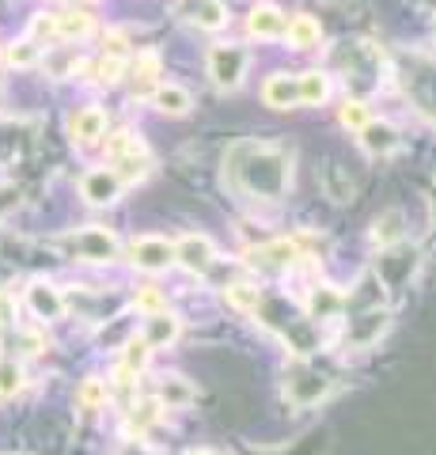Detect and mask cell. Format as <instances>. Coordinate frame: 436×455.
<instances>
[{
	"label": "cell",
	"instance_id": "6da1fadb",
	"mask_svg": "<svg viewBox=\"0 0 436 455\" xmlns=\"http://www.w3.org/2000/svg\"><path fill=\"white\" fill-rule=\"evenodd\" d=\"M228 175L243 194L277 202L289 190V156L273 145H235L228 156Z\"/></svg>",
	"mask_w": 436,
	"mask_h": 455
},
{
	"label": "cell",
	"instance_id": "7a4b0ae2",
	"mask_svg": "<svg viewBox=\"0 0 436 455\" xmlns=\"http://www.w3.org/2000/svg\"><path fill=\"white\" fill-rule=\"evenodd\" d=\"M247 73V50L235 46V42H224V46H213L209 53V76H213L217 88H239V80Z\"/></svg>",
	"mask_w": 436,
	"mask_h": 455
},
{
	"label": "cell",
	"instance_id": "3957f363",
	"mask_svg": "<svg viewBox=\"0 0 436 455\" xmlns=\"http://www.w3.org/2000/svg\"><path fill=\"white\" fill-rule=\"evenodd\" d=\"M68 247H73V254L83 262H115L122 251L115 232H107V228H83V232L68 235Z\"/></svg>",
	"mask_w": 436,
	"mask_h": 455
},
{
	"label": "cell",
	"instance_id": "277c9868",
	"mask_svg": "<svg viewBox=\"0 0 436 455\" xmlns=\"http://www.w3.org/2000/svg\"><path fill=\"white\" fill-rule=\"evenodd\" d=\"M402 84H406V92L414 95V103L436 118V61L414 57L410 68H406V76H402Z\"/></svg>",
	"mask_w": 436,
	"mask_h": 455
},
{
	"label": "cell",
	"instance_id": "5b68a950",
	"mask_svg": "<svg viewBox=\"0 0 436 455\" xmlns=\"http://www.w3.org/2000/svg\"><path fill=\"white\" fill-rule=\"evenodd\" d=\"M387 311L384 307H361L353 319L345 326V346H357V349H369L379 341V334L387 331Z\"/></svg>",
	"mask_w": 436,
	"mask_h": 455
},
{
	"label": "cell",
	"instance_id": "8992f818",
	"mask_svg": "<svg viewBox=\"0 0 436 455\" xmlns=\"http://www.w3.org/2000/svg\"><path fill=\"white\" fill-rule=\"evenodd\" d=\"M133 254V266L137 269H145V274H160V269H167L175 262V243H167V239L160 235H145V239H137V243L130 247Z\"/></svg>",
	"mask_w": 436,
	"mask_h": 455
},
{
	"label": "cell",
	"instance_id": "52a82bcc",
	"mask_svg": "<svg viewBox=\"0 0 436 455\" xmlns=\"http://www.w3.org/2000/svg\"><path fill=\"white\" fill-rule=\"evenodd\" d=\"M80 194L88 197L91 205H110V202H118V194H122V179L110 167L88 171V175L80 179Z\"/></svg>",
	"mask_w": 436,
	"mask_h": 455
},
{
	"label": "cell",
	"instance_id": "ba28073f",
	"mask_svg": "<svg viewBox=\"0 0 436 455\" xmlns=\"http://www.w3.org/2000/svg\"><path fill=\"white\" fill-rule=\"evenodd\" d=\"M175 12L182 20L205 27V31H217V27H224V20H228L220 0H175Z\"/></svg>",
	"mask_w": 436,
	"mask_h": 455
},
{
	"label": "cell",
	"instance_id": "9c48e42d",
	"mask_svg": "<svg viewBox=\"0 0 436 455\" xmlns=\"http://www.w3.org/2000/svg\"><path fill=\"white\" fill-rule=\"evenodd\" d=\"M175 259L190 269V274H205L209 266H213V259H217V251H213V243H209V235H186L182 243L175 247Z\"/></svg>",
	"mask_w": 436,
	"mask_h": 455
},
{
	"label": "cell",
	"instance_id": "30bf717a",
	"mask_svg": "<svg viewBox=\"0 0 436 455\" xmlns=\"http://www.w3.org/2000/svg\"><path fill=\"white\" fill-rule=\"evenodd\" d=\"M27 304H31V311L38 319H61L65 315V296L53 289L50 281H35L31 289H27Z\"/></svg>",
	"mask_w": 436,
	"mask_h": 455
},
{
	"label": "cell",
	"instance_id": "8fae6325",
	"mask_svg": "<svg viewBox=\"0 0 436 455\" xmlns=\"http://www.w3.org/2000/svg\"><path fill=\"white\" fill-rule=\"evenodd\" d=\"M327 391H330V379L319 372H297L289 379V398L297 406H315L319 398H327Z\"/></svg>",
	"mask_w": 436,
	"mask_h": 455
},
{
	"label": "cell",
	"instance_id": "7c38bea8",
	"mask_svg": "<svg viewBox=\"0 0 436 455\" xmlns=\"http://www.w3.org/2000/svg\"><path fill=\"white\" fill-rule=\"evenodd\" d=\"M68 133H73L76 145H91V140H99L107 133V114L99 107H83L73 114V122H68Z\"/></svg>",
	"mask_w": 436,
	"mask_h": 455
},
{
	"label": "cell",
	"instance_id": "4fadbf2b",
	"mask_svg": "<svg viewBox=\"0 0 436 455\" xmlns=\"http://www.w3.org/2000/svg\"><path fill=\"white\" fill-rule=\"evenodd\" d=\"M361 145H364V152H372V156H391L399 148V133H395V125H387V122H364L361 125Z\"/></svg>",
	"mask_w": 436,
	"mask_h": 455
},
{
	"label": "cell",
	"instance_id": "5bb4252c",
	"mask_svg": "<svg viewBox=\"0 0 436 455\" xmlns=\"http://www.w3.org/2000/svg\"><path fill=\"white\" fill-rule=\"evenodd\" d=\"M292 262H297V243H289V239H277V243H266L258 251H250V266L270 269V274H277V269H289Z\"/></svg>",
	"mask_w": 436,
	"mask_h": 455
},
{
	"label": "cell",
	"instance_id": "9a60e30c",
	"mask_svg": "<svg viewBox=\"0 0 436 455\" xmlns=\"http://www.w3.org/2000/svg\"><path fill=\"white\" fill-rule=\"evenodd\" d=\"M175 338H178V319H175V315H167V311H156V315L145 319V334H140V341H145L148 349L171 346Z\"/></svg>",
	"mask_w": 436,
	"mask_h": 455
},
{
	"label": "cell",
	"instance_id": "2e32d148",
	"mask_svg": "<svg viewBox=\"0 0 436 455\" xmlns=\"http://www.w3.org/2000/svg\"><path fill=\"white\" fill-rule=\"evenodd\" d=\"M156 76H160V57L156 53H140L137 61H133V68H130L133 95H148L152 88H160Z\"/></svg>",
	"mask_w": 436,
	"mask_h": 455
},
{
	"label": "cell",
	"instance_id": "e0dca14e",
	"mask_svg": "<svg viewBox=\"0 0 436 455\" xmlns=\"http://www.w3.org/2000/svg\"><path fill=\"white\" fill-rule=\"evenodd\" d=\"M50 27H53V38H65V42H73V38H83V35H91V16L88 12H61V16H50Z\"/></svg>",
	"mask_w": 436,
	"mask_h": 455
},
{
	"label": "cell",
	"instance_id": "ac0fdd59",
	"mask_svg": "<svg viewBox=\"0 0 436 455\" xmlns=\"http://www.w3.org/2000/svg\"><path fill=\"white\" fill-rule=\"evenodd\" d=\"M262 99H266V103H270V107H297L300 103V88H297V76H270V80H266V88H262Z\"/></svg>",
	"mask_w": 436,
	"mask_h": 455
},
{
	"label": "cell",
	"instance_id": "d6986e66",
	"mask_svg": "<svg viewBox=\"0 0 436 455\" xmlns=\"http://www.w3.org/2000/svg\"><path fill=\"white\" fill-rule=\"evenodd\" d=\"M247 27L255 38H277V35H285L289 20H285V12H277V8H255Z\"/></svg>",
	"mask_w": 436,
	"mask_h": 455
},
{
	"label": "cell",
	"instance_id": "ffe728a7",
	"mask_svg": "<svg viewBox=\"0 0 436 455\" xmlns=\"http://www.w3.org/2000/svg\"><path fill=\"white\" fill-rule=\"evenodd\" d=\"M152 103H156L163 114H186L190 110V92L178 88V84H160L156 95H152Z\"/></svg>",
	"mask_w": 436,
	"mask_h": 455
},
{
	"label": "cell",
	"instance_id": "44dd1931",
	"mask_svg": "<svg viewBox=\"0 0 436 455\" xmlns=\"http://www.w3.org/2000/svg\"><path fill=\"white\" fill-rule=\"evenodd\" d=\"M342 307H345V296L330 289V284H322V289L312 292V319H334Z\"/></svg>",
	"mask_w": 436,
	"mask_h": 455
},
{
	"label": "cell",
	"instance_id": "7402d4cb",
	"mask_svg": "<svg viewBox=\"0 0 436 455\" xmlns=\"http://www.w3.org/2000/svg\"><path fill=\"white\" fill-rule=\"evenodd\" d=\"M285 35H289V42H292L297 50H312L315 42H319V23H315L312 16H297V20H289Z\"/></svg>",
	"mask_w": 436,
	"mask_h": 455
},
{
	"label": "cell",
	"instance_id": "603a6c76",
	"mask_svg": "<svg viewBox=\"0 0 436 455\" xmlns=\"http://www.w3.org/2000/svg\"><path fill=\"white\" fill-rule=\"evenodd\" d=\"M297 88H300V103H322V99L330 95V80L322 76V73H304L297 76Z\"/></svg>",
	"mask_w": 436,
	"mask_h": 455
},
{
	"label": "cell",
	"instance_id": "cb8c5ba5",
	"mask_svg": "<svg viewBox=\"0 0 436 455\" xmlns=\"http://www.w3.org/2000/svg\"><path fill=\"white\" fill-rule=\"evenodd\" d=\"M160 403L163 406H190L194 403V387L182 376H171L160 383Z\"/></svg>",
	"mask_w": 436,
	"mask_h": 455
},
{
	"label": "cell",
	"instance_id": "d4e9b609",
	"mask_svg": "<svg viewBox=\"0 0 436 455\" xmlns=\"http://www.w3.org/2000/svg\"><path fill=\"white\" fill-rule=\"evenodd\" d=\"M372 239H376L379 247L399 243V239H402V212H399V209H391L384 220H376V232H372Z\"/></svg>",
	"mask_w": 436,
	"mask_h": 455
},
{
	"label": "cell",
	"instance_id": "484cf974",
	"mask_svg": "<svg viewBox=\"0 0 436 455\" xmlns=\"http://www.w3.org/2000/svg\"><path fill=\"white\" fill-rule=\"evenodd\" d=\"M38 57H42V46H38L35 38H23V42H16V46L8 50V61H12V65H20V68L38 65Z\"/></svg>",
	"mask_w": 436,
	"mask_h": 455
},
{
	"label": "cell",
	"instance_id": "4316f807",
	"mask_svg": "<svg viewBox=\"0 0 436 455\" xmlns=\"http://www.w3.org/2000/svg\"><path fill=\"white\" fill-rule=\"evenodd\" d=\"M148 364V346H145V341H140V338H133V341H125V353H122V368H125V372H140V368H145Z\"/></svg>",
	"mask_w": 436,
	"mask_h": 455
},
{
	"label": "cell",
	"instance_id": "83f0119b",
	"mask_svg": "<svg viewBox=\"0 0 436 455\" xmlns=\"http://www.w3.org/2000/svg\"><path fill=\"white\" fill-rule=\"evenodd\" d=\"M76 398H80L83 410H99L107 403V383L103 379H83V387L76 391Z\"/></svg>",
	"mask_w": 436,
	"mask_h": 455
},
{
	"label": "cell",
	"instance_id": "f1b7e54d",
	"mask_svg": "<svg viewBox=\"0 0 436 455\" xmlns=\"http://www.w3.org/2000/svg\"><path fill=\"white\" fill-rule=\"evenodd\" d=\"M156 418H160V403H152V398L148 403H137L133 414H130V433H145Z\"/></svg>",
	"mask_w": 436,
	"mask_h": 455
},
{
	"label": "cell",
	"instance_id": "f546056e",
	"mask_svg": "<svg viewBox=\"0 0 436 455\" xmlns=\"http://www.w3.org/2000/svg\"><path fill=\"white\" fill-rule=\"evenodd\" d=\"M322 187H327V194L334 197V202H345V197L353 194V182L342 179V171H337V167H327V175H322Z\"/></svg>",
	"mask_w": 436,
	"mask_h": 455
},
{
	"label": "cell",
	"instance_id": "4dcf8cb0",
	"mask_svg": "<svg viewBox=\"0 0 436 455\" xmlns=\"http://www.w3.org/2000/svg\"><path fill=\"white\" fill-rule=\"evenodd\" d=\"M23 387V368L16 361H0V395H16Z\"/></svg>",
	"mask_w": 436,
	"mask_h": 455
},
{
	"label": "cell",
	"instance_id": "1f68e13d",
	"mask_svg": "<svg viewBox=\"0 0 436 455\" xmlns=\"http://www.w3.org/2000/svg\"><path fill=\"white\" fill-rule=\"evenodd\" d=\"M228 300H232L239 311H255V307H258V289H250V284H232V289H228Z\"/></svg>",
	"mask_w": 436,
	"mask_h": 455
},
{
	"label": "cell",
	"instance_id": "d6a6232c",
	"mask_svg": "<svg viewBox=\"0 0 436 455\" xmlns=\"http://www.w3.org/2000/svg\"><path fill=\"white\" fill-rule=\"evenodd\" d=\"M364 122H369V110H364V103H357V99H353V103L342 107V125H349V130H361Z\"/></svg>",
	"mask_w": 436,
	"mask_h": 455
},
{
	"label": "cell",
	"instance_id": "836d02e7",
	"mask_svg": "<svg viewBox=\"0 0 436 455\" xmlns=\"http://www.w3.org/2000/svg\"><path fill=\"white\" fill-rule=\"evenodd\" d=\"M125 73V61L122 57H103V65H99V84H118Z\"/></svg>",
	"mask_w": 436,
	"mask_h": 455
},
{
	"label": "cell",
	"instance_id": "e575fe53",
	"mask_svg": "<svg viewBox=\"0 0 436 455\" xmlns=\"http://www.w3.org/2000/svg\"><path fill=\"white\" fill-rule=\"evenodd\" d=\"M137 307L148 311V315H156V311H163V296L156 289H145V292H137Z\"/></svg>",
	"mask_w": 436,
	"mask_h": 455
},
{
	"label": "cell",
	"instance_id": "d590c367",
	"mask_svg": "<svg viewBox=\"0 0 436 455\" xmlns=\"http://www.w3.org/2000/svg\"><path fill=\"white\" fill-rule=\"evenodd\" d=\"M12 319H16V304H12L8 292H0V326H8Z\"/></svg>",
	"mask_w": 436,
	"mask_h": 455
},
{
	"label": "cell",
	"instance_id": "8d00e7d4",
	"mask_svg": "<svg viewBox=\"0 0 436 455\" xmlns=\"http://www.w3.org/2000/svg\"><path fill=\"white\" fill-rule=\"evenodd\" d=\"M16 197H20L16 187H0V212H4L8 205H16Z\"/></svg>",
	"mask_w": 436,
	"mask_h": 455
},
{
	"label": "cell",
	"instance_id": "74e56055",
	"mask_svg": "<svg viewBox=\"0 0 436 455\" xmlns=\"http://www.w3.org/2000/svg\"><path fill=\"white\" fill-rule=\"evenodd\" d=\"M194 455H213V451H194Z\"/></svg>",
	"mask_w": 436,
	"mask_h": 455
},
{
	"label": "cell",
	"instance_id": "f35d334b",
	"mask_svg": "<svg viewBox=\"0 0 436 455\" xmlns=\"http://www.w3.org/2000/svg\"><path fill=\"white\" fill-rule=\"evenodd\" d=\"M68 4H80V0H68Z\"/></svg>",
	"mask_w": 436,
	"mask_h": 455
}]
</instances>
